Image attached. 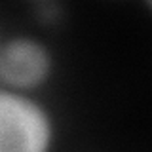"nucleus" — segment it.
I'll return each instance as SVG.
<instances>
[{"instance_id": "1", "label": "nucleus", "mask_w": 152, "mask_h": 152, "mask_svg": "<svg viewBox=\"0 0 152 152\" xmlns=\"http://www.w3.org/2000/svg\"><path fill=\"white\" fill-rule=\"evenodd\" d=\"M55 120L31 93L0 88V152H51Z\"/></svg>"}, {"instance_id": "2", "label": "nucleus", "mask_w": 152, "mask_h": 152, "mask_svg": "<svg viewBox=\"0 0 152 152\" xmlns=\"http://www.w3.org/2000/svg\"><path fill=\"white\" fill-rule=\"evenodd\" d=\"M53 66L50 46L36 36L19 34L0 44V80L6 89L19 93L36 91L50 82Z\"/></svg>"}, {"instance_id": "3", "label": "nucleus", "mask_w": 152, "mask_h": 152, "mask_svg": "<svg viewBox=\"0 0 152 152\" xmlns=\"http://www.w3.org/2000/svg\"><path fill=\"white\" fill-rule=\"evenodd\" d=\"M34 10H36V17L42 19L44 23H51L55 19H59L61 12H63L61 4L57 2H38L34 4Z\"/></svg>"}, {"instance_id": "4", "label": "nucleus", "mask_w": 152, "mask_h": 152, "mask_svg": "<svg viewBox=\"0 0 152 152\" xmlns=\"http://www.w3.org/2000/svg\"><path fill=\"white\" fill-rule=\"evenodd\" d=\"M0 44H2V40H0Z\"/></svg>"}]
</instances>
